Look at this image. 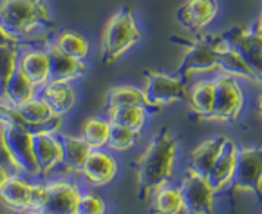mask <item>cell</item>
Instances as JSON below:
<instances>
[{
  "mask_svg": "<svg viewBox=\"0 0 262 214\" xmlns=\"http://www.w3.org/2000/svg\"><path fill=\"white\" fill-rule=\"evenodd\" d=\"M224 36L243 55L246 64L253 69V73L262 82V36L255 29V26H251V28L237 26V28L224 33Z\"/></svg>",
  "mask_w": 262,
  "mask_h": 214,
  "instance_id": "obj_14",
  "label": "cell"
},
{
  "mask_svg": "<svg viewBox=\"0 0 262 214\" xmlns=\"http://www.w3.org/2000/svg\"><path fill=\"white\" fill-rule=\"evenodd\" d=\"M139 134H141V132H136L128 127H123V125L112 124L111 132H108L107 149H111L112 152L130 151V149H134L136 144L139 142Z\"/></svg>",
  "mask_w": 262,
  "mask_h": 214,
  "instance_id": "obj_31",
  "label": "cell"
},
{
  "mask_svg": "<svg viewBox=\"0 0 262 214\" xmlns=\"http://www.w3.org/2000/svg\"><path fill=\"white\" fill-rule=\"evenodd\" d=\"M120 174V162L111 149H93L87 156L83 169L78 174L81 185L93 189H105L112 185Z\"/></svg>",
  "mask_w": 262,
  "mask_h": 214,
  "instance_id": "obj_9",
  "label": "cell"
},
{
  "mask_svg": "<svg viewBox=\"0 0 262 214\" xmlns=\"http://www.w3.org/2000/svg\"><path fill=\"white\" fill-rule=\"evenodd\" d=\"M237 152H239V145L228 138L226 145H224L221 156L217 158L215 165L206 174L210 185L213 187V191L217 194L226 191L228 187L231 185V180H233V172H235V165H237Z\"/></svg>",
  "mask_w": 262,
  "mask_h": 214,
  "instance_id": "obj_22",
  "label": "cell"
},
{
  "mask_svg": "<svg viewBox=\"0 0 262 214\" xmlns=\"http://www.w3.org/2000/svg\"><path fill=\"white\" fill-rule=\"evenodd\" d=\"M111 125V120L105 114H93L83 120L80 127V137L89 144L91 149H103L107 147Z\"/></svg>",
  "mask_w": 262,
  "mask_h": 214,
  "instance_id": "obj_28",
  "label": "cell"
},
{
  "mask_svg": "<svg viewBox=\"0 0 262 214\" xmlns=\"http://www.w3.org/2000/svg\"><path fill=\"white\" fill-rule=\"evenodd\" d=\"M33 180L35 178L22 172L9 176L6 185L0 189V205L13 212H31Z\"/></svg>",
  "mask_w": 262,
  "mask_h": 214,
  "instance_id": "obj_18",
  "label": "cell"
},
{
  "mask_svg": "<svg viewBox=\"0 0 262 214\" xmlns=\"http://www.w3.org/2000/svg\"><path fill=\"white\" fill-rule=\"evenodd\" d=\"M183 42H186V49L178 67V76L181 80L188 84L197 74H208L219 71L217 51L223 46L224 35L199 33L192 40H183Z\"/></svg>",
  "mask_w": 262,
  "mask_h": 214,
  "instance_id": "obj_4",
  "label": "cell"
},
{
  "mask_svg": "<svg viewBox=\"0 0 262 214\" xmlns=\"http://www.w3.org/2000/svg\"><path fill=\"white\" fill-rule=\"evenodd\" d=\"M217 60H219L221 73H226L233 78L244 80V82L250 84V86H262L260 78L253 73V69L248 66L246 60L243 59V55H241L239 51L228 42L226 36H224L223 46H221L219 51H217Z\"/></svg>",
  "mask_w": 262,
  "mask_h": 214,
  "instance_id": "obj_20",
  "label": "cell"
},
{
  "mask_svg": "<svg viewBox=\"0 0 262 214\" xmlns=\"http://www.w3.org/2000/svg\"><path fill=\"white\" fill-rule=\"evenodd\" d=\"M215 93H213L212 111L206 116L210 122H221V124H233L241 118L246 104V96L237 82V78L226 73H221L213 78Z\"/></svg>",
  "mask_w": 262,
  "mask_h": 214,
  "instance_id": "obj_5",
  "label": "cell"
},
{
  "mask_svg": "<svg viewBox=\"0 0 262 214\" xmlns=\"http://www.w3.org/2000/svg\"><path fill=\"white\" fill-rule=\"evenodd\" d=\"M60 140H62V167L58 171L69 172V174L78 176L83 169L87 156L93 149L89 147V144L80 137V134H73V132L60 131Z\"/></svg>",
  "mask_w": 262,
  "mask_h": 214,
  "instance_id": "obj_21",
  "label": "cell"
},
{
  "mask_svg": "<svg viewBox=\"0 0 262 214\" xmlns=\"http://www.w3.org/2000/svg\"><path fill=\"white\" fill-rule=\"evenodd\" d=\"M38 94L47 102L54 116L66 118L74 111L78 105V93L76 82H62V80H49L46 86L40 87Z\"/></svg>",
  "mask_w": 262,
  "mask_h": 214,
  "instance_id": "obj_17",
  "label": "cell"
},
{
  "mask_svg": "<svg viewBox=\"0 0 262 214\" xmlns=\"http://www.w3.org/2000/svg\"><path fill=\"white\" fill-rule=\"evenodd\" d=\"M226 142H228V138L223 137V134L203 140L195 149H193L192 154H190L188 169L206 176L210 171H212L213 165H215L217 158H219L221 152H223Z\"/></svg>",
  "mask_w": 262,
  "mask_h": 214,
  "instance_id": "obj_23",
  "label": "cell"
},
{
  "mask_svg": "<svg viewBox=\"0 0 262 214\" xmlns=\"http://www.w3.org/2000/svg\"><path fill=\"white\" fill-rule=\"evenodd\" d=\"M255 105H257V111H258V114L262 116V91L257 94V100H255Z\"/></svg>",
  "mask_w": 262,
  "mask_h": 214,
  "instance_id": "obj_39",
  "label": "cell"
},
{
  "mask_svg": "<svg viewBox=\"0 0 262 214\" xmlns=\"http://www.w3.org/2000/svg\"><path fill=\"white\" fill-rule=\"evenodd\" d=\"M0 24L24 44L29 36L54 26V15L47 0H0Z\"/></svg>",
  "mask_w": 262,
  "mask_h": 214,
  "instance_id": "obj_2",
  "label": "cell"
},
{
  "mask_svg": "<svg viewBox=\"0 0 262 214\" xmlns=\"http://www.w3.org/2000/svg\"><path fill=\"white\" fill-rule=\"evenodd\" d=\"M145 96L148 109H163L166 105L181 104L188 96V86L185 80L163 71H145Z\"/></svg>",
  "mask_w": 262,
  "mask_h": 214,
  "instance_id": "obj_6",
  "label": "cell"
},
{
  "mask_svg": "<svg viewBox=\"0 0 262 214\" xmlns=\"http://www.w3.org/2000/svg\"><path fill=\"white\" fill-rule=\"evenodd\" d=\"M143 42V31L130 8H120L105 22L100 35V56L103 64L120 62L128 51Z\"/></svg>",
  "mask_w": 262,
  "mask_h": 214,
  "instance_id": "obj_3",
  "label": "cell"
},
{
  "mask_svg": "<svg viewBox=\"0 0 262 214\" xmlns=\"http://www.w3.org/2000/svg\"><path fill=\"white\" fill-rule=\"evenodd\" d=\"M0 165L8 169L11 174H16L20 171V165L15 158V152H13L11 145H9L8 140V132H6V125L0 124ZM24 174V172H22Z\"/></svg>",
  "mask_w": 262,
  "mask_h": 214,
  "instance_id": "obj_34",
  "label": "cell"
},
{
  "mask_svg": "<svg viewBox=\"0 0 262 214\" xmlns=\"http://www.w3.org/2000/svg\"><path fill=\"white\" fill-rule=\"evenodd\" d=\"M47 202L43 212L49 214H76V205L81 194L80 178L63 171H56L46 178Z\"/></svg>",
  "mask_w": 262,
  "mask_h": 214,
  "instance_id": "obj_7",
  "label": "cell"
},
{
  "mask_svg": "<svg viewBox=\"0 0 262 214\" xmlns=\"http://www.w3.org/2000/svg\"><path fill=\"white\" fill-rule=\"evenodd\" d=\"M22 40L18 38L16 35H13L9 29H6L2 24H0V47L2 46H22Z\"/></svg>",
  "mask_w": 262,
  "mask_h": 214,
  "instance_id": "obj_36",
  "label": "cell"
},
{
  "mask_svg": "<svg viewBox=\"0 0 262 214\" xmlns=\"http://www.w3.org/2000/svg\"><path fill=\"white\" fill-rule=\"evenodd\" d=\"M152 209L156 212L161 214H181L186 212L185 209V200H183V192L179 183H166L161 189L152 194Z\"/></svg>",
  "mask_w": 262,
  "mask_h": 214,
  "instance_id": "obj_27",
  "label": "cell"
},
{
  "mask_svg": "<svg viewBox=\"0 0 262 214\" xmlns=\"http://www.w3.org/2000/svg\"><path fill=\"white\" fill-rule=\"evenodd\" d=\"M255 29H257L262 36V8H260V11H258V18H257V24H255Z\"/></svg>",
  "mask_w": 262,
  "mask_h": 214,
  "instance_id": "obj_38",
  "label": "cell"
},
{
  "mask_svg": "<svg viewBox=\"0 0 262 214\" xmlns=\"http://www.w3.org/2000/svg\"><path fill=\"white\" fill-rule=\"evenodd\" d=\"M47 202V187L46 178L33 180V198H31V212H43V207Z\"/></svg>",
  "mask_w": 262,
  "mask_h": 214,
  "instance_id": "obj_35",
  "label": "cell"
},
{
  "mask_svg": "<svg viewBox=\"0 0 262 214\" xmlns=\"http://www.w3.org/2000/svg\"><path fill=\"white\" fill-rule=\"evenodd\" d=\"M107 212V202L100 194V189L83 187L76 205V214H103Z\"/></svg>",
  "mask_w": 262,
  "mask_h": 214,
  "instance_id": "obj_32",
  "label": "cell"
},
{
  "mask_svg": "<svg viewBox=\"0 0 262 214\" xmlns=\"http://www.w3.org/2000/svg\"><path fill=\"white\" fill-rule=\"evenodd\" d=\"M46 47L51 62V80H62V82L78 84L81 78H85V74L89 71V64L66 55L63 51H60L51 42V38L46 42Z\"/></svg>",
  "mask_w": 262,
  "mask_h": 214,
  "instance_id": "obj_19",
  "label": "cell"
},
{
  "mask_svg": "<svg viewBox=\"0 0 262 214\" xmlns=\"http://www.w3.org/2000/svg\"><path fill=\"white\" fill-rule=\"evenodd\" d=\"M38 91L40 89L29 80V78H26L16 69V73L9 78L8 84L0 89V96L4 98V100H8L9 104L20 105L22 102L29 100V98H33L35 94H38Z\"/></svg>",
  "mask_w": 262,
  "mask_h": 214,
  "instance_id": "obj_29",
  "label": "cell"
},
{
  "mask_svg": "<svg viewBox=\"0 0 262 214\" xmlns=\"http://www.w3.org/2000/svg\"><path fill=\"white\" fill-rule=\"evenodd\" d=\"M230 187L235 192H251L262 200V145L239 147Z\"/></svg>",
  "mask_w": 262,
  "mask_h": 214,
  "instance_id": "obj_8",
  "label": "cell"
},
{
  "mask_svg": "<svg viewBox=\"0 0 262 214\" xmlns=\"http://www.w3.org/2000/svg\"><path fill=\"white\" fill-rule=\"evenodd\" d=\"M219 15V2L217 0H185L176 13V20L181 28L188 33L199 35Z\"/></svg>",
  "mask_w": 262,
  "mask_h": 214,
  "instance_id": "obj_12",
  "label": "cell"
},
{
  "mask_svg": "<svg viewBox=\"0 0 262 214\" xmlns=\"http://www.w3.org/2000/svg\"><path fill=\"white\" fill-rule=\"evenodd\" d=\"M105 116L111 120V124L123 125L136 132H141L148 122V107L147 105H114V107H105Z\"/></svg>",
  "mask_w": 262,
  "mask_h": 214,
  "instance_id": "obj_26",
  "label": "cell"
},
{
  "mask_svg": "<svg viewBox=\"0 0 262 214\" xmlns=\"http://www.w3.org/2000/svg\"><path fill=\"white\" fill-rule=\"evenodd\" d=\"M33 149H35V158L42 178L54 174L58 169L62 167L63 152L58 131L49 127L33 131Z\"/></svg>",
  "mask_w": 262,
  "mask_h": 214,
  "instance_id": "obj_11",
  "label": "cell"
},
{
  "mask_svg": "<svg viewBox=\"0 0 262 214\" xmlns=\"http://www.w3.org/2000/svg\"><path fill=\"white\" fill-rule=\"evenodd\" d=\"M179 140L168 127H161L150 138L147 149L136 164L139 202H148L158 189L172 182L176 176Z\"/></svg>",
  "mask_w": 262,
  "mask_h": 214,
  "instance_id": "obj_1",
  "label": "cell"
},
{
  "mask_svg": "<svg viewBox=\"0 0 262 214\" xmlns=\"http://www.w3.org/2000/svg\"><path fill=\"white\" fill-rule=\"evenodd\" d=\"M16 113H18V124L26 125L31 131L43 127L54 129L58 132L63 131V118L54 116L47 102L40 94H35L33 98L16 105Z\"/></svg>",
  "mask_w": 262,
  "mask_h": 214,
  "instance_id": "obj_15",
  "label": "cell"
},
{
  "mask_svg": "<svg viewBox=\"0 0 262 214\" xmlns=\"http://www.w3.org/2000/svg\"><path fill=\"white\" fill-rule=\"evenodd\" d=\"M213 93H215V84L213 78H201L188 87V96L185 104L188 109L201 120H206V116L212 111Z\"/></svg>",
  "mask_w": 262,
  "mask_h": 214,
  "instance_id": "obj_25",
  "label": "cell"
},
{
  "mask_svg": "<svg viewBox=\"0 0 262 214\" xmlns=\"http://www.w3.org/2000/svg\"><path fill=\"white\" fill-rule=\"evenodd\" d=\"M181 192L185 200L186 212L192 214H208L215 210V196L217 192L210 185L208 178L205 174L186 169V172L181 178Z\"/></svg>",
  "mask_w": 262,
  "mask_h": 214,
  "instance_id": "obj_10",
  "label": "cell"
},
{
  "mask_svg": "<svg viewBox=\"0 0 262 214\" xmlns=\"http://www.w3.org/2000/svg\"><path fill=\"white\" fill-rule=\"evenodd\" d=\"M16 69L29 78L36 87L46 86L51 80V62L47 47L36 44H22L18 51V67Z\"/></svg>",
  "mask_w": 262,
  "mask_h": 214,
  "instance_id": "obj_13",
  "label": "cell"
},
{
  "mask_svg": "<svg viewBox=\"0 0 262 214\" xmlns=\"http://www.w3.org/2000/svg\"><path fill=\"white\" fill-rule=\"evenodd\" d=\"M51 42L60 51H63L66 55L73 56V59L81 60V62L89 60L91 42L83 33L76 31V29H71V28L56 29L54 35L51 36Z\"/></svg>",
  "mask_w": 262,
  "mask_h": 214,
  "instance_id": "obj_24",
  "label": "cell"
},
{
  "mask_svg": "<svg viewBox=\"0 0 262 214\" xmlns=\"http://www.w3.org/2000/svg\"><path fill=\"white\" fill-rule=\"evenodd\" d=\"M8 140L11 145L15 158L20 165V171L29 178H40V169L35 158V149H33V131L26 125H6Z\"/></svg>",
  "mask_w": 262,
  "mask_h": 214,
  "instance_id": "obj_16",
  "label": "cell"
},
{
  "mask_svg": "<svg viewBox=\"0 0 262 214\" xmlns=\"http://www.w3.org/2000/svg\"><path fill=\"white\" fill-rule=\"evenodd\" d=\"M18 51H20L18 46L0 47V89L16 73V67H18Z\"/></svg>",
  "mask_w": 262,
  "mask_h": 214,
  "instance_id": "obj_33",
  "label": "cell"
},
{
  "mask_svg": "<svg viewBox=\"0 0 262 214\" xmlns=\"http://www.w3.org/2000/svg\"><path fill=\"white\" fill-rule=\"evenodd\" d=\"M9 176H11V172H9L6 167H2V165H0V189L6 185V182L9 180Z\"/></svg>",
  "mask_w": 262,
  "mask_h": 214,
  "instance_id": "obj_37",
  "label": "cell"
},
{
  "mask_svg": "<svg viewBox=\"0 0 262 214\" xmlns=\"http://www.w3.org/2000/svg\"><path fill=\"white\" fill-rule=\"evenodd\" d=\"M114 105H147V96H145L143 87L121 84V86L112 87L107 93L105 107H114Z\"/></svg>",
  "mask_w": 262,
  "mask_h": 214,
  "instance_id": "obj_30",
  "label": "cell"
}]
</instances>
